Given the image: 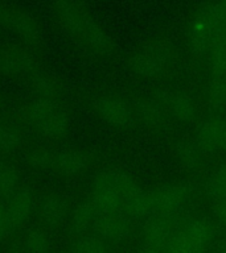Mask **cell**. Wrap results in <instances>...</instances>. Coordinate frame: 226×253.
I'll list each match as a JSON object with an SVG mask.
<instances>
[{
  "instance_id": "e0dca14e",
  "label": "cell",
  "mask_w": 226,
  "mask_h": 253,
  "mask_svg": "<svg viewBox=\"0 0 226 253\" xmlns=\"http://www.w3.org/2000/svg\"><path fill=\"white\" fill-rule=\"evenodd\" d=\"M197 141L209 152H226V120L213 118L206 120L197 130Z\"/></svg>"
},
{
  "instance_id": "484cf974",
  "label": "cell",
  "mask_w": 226,
  "mask_h": 253,
  "mask_svg": "<svg viewBox=\"0 0 226 253\" xmlns=\"http://www.w3.org/2000/svg\"><path fill=\"white\" fill-rule=\"evenodd\" d=\"M206 194L213 202L226 199V165L216 169L206 182Z\"/></svg>"
},
{
  "instance_id": "603a6c76",
  "label": "cell",
  "mask_w": 226,
  "mask_h": 253,
  "mask_svg": "<svg viewBox=\"0 0 226 253\" xmlns=\"http://www.w3.org/2000/svg\"><path fill=\"white\" fill-rule=\"evenodd\" d=\"M21 249L25 252L47 253L53 249V241L47 232H43L41 229H32L23 237Z\"/></svg>"
},
{
  "instance_id": "d6a6232c",
  "label": "cell",
  "mask_w": 226,
  "mask_h": 253,
  "mask_svg": "<svg viewBox=\"0 0 226 253\" xmlns=\"http://www.w3.org/2000/svg\"><path fill=\"white\" fill-rule=\"evenodd\" d=\"M221 1H222V3H224V4H226V0H221Z\"/></svg>"
},
{
  "instance_id": "cb8c5ba5",
  "label": "cell",
  "mask_w": 226,
  "mask_h": 253,
  "mask_svg": "<svg viewBox=\"0 0 226 253\" xmlns=\"http://www.w3.org/2000/svg\"><path fill=\"white\" fill-rule=\"evenodd\" d=\"M24 136L19 128L0 124V153H13L23 146Z\"/></svg>"
},
{
  "instance_id": "d4e9b609",
  "label": "cell",
  "mask_w": 226,
  "mask_h": 253,
  "mask_svg": "<svg viewBox=\"0 0 226 253\" xmlns=\"http://www.w3.org/2000/svg\"><path fill=\"white\" fill-rule=\"evenodd\" d=\"M202 148L198 141H182L177 145L176 156L177 160L185 168H196L202 161Z\"/></svg>"
},
{
  "instance_id": "f1b7e54d",
  "label": "cell",
  "mask_w": 226,
  "mask_h": 253,
  "mask_svg": "<svg viewBox=\"0 0 226 253\" xmlns=\"http://www.w3.org/2000/svg\"><path fill=\"white\" fill-rule=\"evenodd\" d=\"M16 229H17V227L13 224V221L11 220V217L4 209V206L0 205V241L9 239Z\"/></svg>"
},
{
  "instance_id": "8992f818",
  "label": "cell",
  "mask_w": 226,
  "mask_h": 253,
  "mask_svg": "<svg viewBox=\"0 0 226 253\" xmlns=\"http://www.w3.org/2000/svg\"><path fill=\"white\" fill-rule=\"evenodd\" d=\"M214 237L213 223L205 217H194L186 220L174 231L170 240V252L196 253L201 252L212 244Z\"/></svg>"
},
{
  "instance_id": "5bb4252c",
  "label": "cell",
  "mask_w": 226,
  "mask_h": 253,
  "mask_svg": "<svg viewBox=\"0 0 226 253\" xmlns=\"http://www.w3.org/2000/svg\"><path fill=\"white\" fill-rule=\"evenodd\" d=\"M130 217L123 212H103L95 223L97 235L106 240L109 244H118L130 236Z\"/></svg>"
},
{
  "instance_id": "2e32d148",
  "label": "cell",
  "mask_w": 226,
  "mask_h": 253,
  "mask_svg": "<svg viewBox=\"0 0 226 253\" xmlns=\"http://www.w3.org/2000/svg\"><path fill=\"white\" fill-rule=\"evenodd\" d=\"M37 206V198L35 191L31 187H17L12 194L8 195L7 203L4 209L13 221V224L19 228L31 217Z\"/></svg>"
},
{
  "instance_id": "9a60e30c",
  "label": "cell",
  "mask_w": 226,
  "mask_h": 253,
  "mask_svg": "<svg viewBox=\"0 0 226 253\" xmlns=\"http://www.w3.org/2000/svg\"><path fill=\"white\" fill-rule=\"evenodd\" d=\"M94 111L102 122L113 126H127L132 116L130 106L114 95L99 96L94 102Z\"/></svg>"
},
{
  "instance_id": "ffe728a7",
  "label": "cell",
  "mask_w": 226,
  "mask_h": 253,
  "mask_svg": "<svg viewBox=\"0 0 226 253\" xmlns=\"http://www.w3.org/2000/svg\"><path fill=\"white\" fill-rule=\"evenodd\" d=\"M208 104L213 112H221L226 107V70L212 69L208 86Z\"/></svg>"
},
{
  "instance_id": "4316f807",
  "label": "cell",
  "mask_w": 226,
  "mask_h": 253,
  "mask_svg": "<svg viewBox=\"0 0 226 253\" xmlns=\"http://www.w3.org/2000/svg\"><path fill=\"white\" fill-rule=\"evenodd\" d=\"M52 156H53V150L39 146L28 152L25 156V162L31 169L45 173V171H51Z\"/></svg>"
},
{
  "instance_id": "30bf717a",
  "label": "cell",
  "mask_w": 226,
  "mask_h": 253,
  "mask_svg": "<svg viewBox=\"0 0 226 253\" xmlns=\"http://www.w3.org/2000/svg\"><path fill=\"white\" fill-rule=\"evenodd\" d=\"M41 223L48 228H57L66 220L70 212V205L63 194L58 191H49L44 194L36 206Z\"/></svg>"
},
{
  "instance_id": "d6986e66",
  "label": "cell",
  "mask_w": 226,
  "mask_h": 253,
  "mask_svg": "<svg viewBox=\"0 0 226 253\" xmlns=\"http://www.w3.org/2000/svg\"><path fill=\"white\" fill-rule=\"evenodd\" d=\"M163 104H164L167 114L180 123H190L197 114L196 103L188 95L181 94V92L180 94L174 92V94L164 96Z\"/></svg>"
},
{
  "instance_id": "ac0fdd59",
  "label": "cell",
  "mask_w": 226,
  "mask_h": 253,
  "mask_svg": "<svg viewBox=\"0 0 226 253\" xmlns=\"http://www.w3.org/2000/svg\"><path fill=\"white\" fill-rule=\"evenodd\" d=\"M122 212L131 219H150L154 216L152 191H143L140 187L134 190L123 203Z\"/></svg>"
},
{
  "instance_id": "836d02e7",
  "label": "cell",
  "mask_w": 226,
  "mask_h": 253,
  "mask_svg": "<svg viewBox=\"0 0 226 253\" xmlns=\"http://www.w3.org/2000/svg\"><path fill=\"white\" fill-rule=\"evenodd\" d=\"M0 96H1V95H0Z\"/></svg>"
},
{
  "instance_id": "4fadbf2b",
  "label": "cell",
  "mask_w": 226,
  "mask_h": 253,
  "mask_svg": "<svg viewBox=\"0 0 226 253\" xmlns=\"http://www.w3.org/2000/svg\"><path fill=\"white\" fill-rule=\"evenodd\" d=\"M173 232L170 219L162 216L150 217V221L144 227L142 235L143 249L150 251V252L170 251Z\"/></svg>"
},
{
  "instance_id": "5b68a950",
  "label": "cell",
  "mask_w": 226,
  "mask_h": 253,
  "mask_svg": "<svg viewBox=\"0 0 226 253\" xmlns=\"http://www.w3.org/2000/svg\"><path fill=\"white\" fill-rule=\"evenodd\" d=\"M0 24L13 32L24 45L35 50H40L45 43V31L43 24L25 8L4 4L0 15Z\"/></svg>"
},
{
  "instance_id": "4dcf8cb0",
  "label": "cell",
  "mask_w": 226,
  "mask_h": 253,
  "mask_svg": "<svg viewBox=\"0 0 226 253\" xmlns=\"http://www.w3.org/2000/svg\"><path fill=\"white\" fill-rule=\"evenodd\" d=\"M218 251H222V252H226V240H224L221 243V245L218 247Z\"/></svg>"
},
{
  "instance_id": "f546056e",
  "label": "cell",
  "mask_w": 226,
  "mask_h": 253,
  "mask_svg": "<svg viewBox=\"0 0 226 253\" xmlns=\"http://www.w3.org/2000/svg\"><path fill=\"white\" fill-rule=\"evenodd\" d=\"M216 215H217V217L222 223L226 224V199L216 203Z\"/></svg>"
},
{
  "instance_id": "3957f363",
  "label": "cell",
  "mask_w": 226,
  "mask_h": 253,
  "mask_svg": "<svg viewBox=\"0 0 226 253\" xmlns=\"http://www.w3.org/2000/svg\"><path fill=\"white\" fill-rule=\"evenodd\" d=\"M139 186L123 171H103L93 182L90 201L102 212H122L127 197Z\"/></svg>"
},
{
  "instance_id": "ba28073f",
  "label": "cell",
  "mask_w": 226,
  "mask_h": 253,
  "mask_svg": "<svg viewBox=\"0 0 226 253\" xmlns=\"http://www.w3.org/2000/svg\"><path fill=\"white\" fill-rule=\"evenodd\" d=\"M172 59V47L164 41H154L144 45L131 57L130 66L135 74L152 78L162 74Z\"/></svg>"
},
{
  "instance_id": "6da1fadb",
  "label": "cell",
  "mask_w": 226,
  "mask_h": 253,
  "mask_svg": "<svg viewBox=\"0 0 226 253\" xmlns=\"http://www.w3.org/2000/svg\"><path fill=\"white\" fill-rule=\"evenodd\" d=\"M53 20L71 41L98 55L110 54L114 42L95 21L83 0H49Z\"/></svg>"
},
{
  "instance_id": "277c9868",
  "label": "cell",
  "mask_w": 226,
  "mask_h": 253,
  "mask_svg": "<svg viewBox=\"0 0 226 253\" xmlns=\"http://www.w3.org/2000/svg\"><path fill=\"white\" fill-rule=\"evenodd\" d=\"M226 31V4H208L194 15L189 24V45L196 54H204L222 32Z\"/></svg>"
},
{
  "instance_id": "7402d4cb",
  "label": "cell",
  "mask_w": 226,
  "mask_h": 253,
  "mask_svg": "<svg viewBox=\"0 0 226 253\" xmlns=\"http://www.w3.org/2000/svg\"><path fill=\"white\" fill-rule=\"evenodd\" d=\"M69 251L77 253H103L110 251L111 244L98 235L91 236V235H79L77 239L70 241Z\"/></svg>"
},
{
  "instance_id": "52a82bcc",
  "label": "cell",
  "mask_w": 226,
  "mask_h": 253,
  "mask_svg": "<svg viewBox=\"0 0 226 253\" xmlns=\"http://www.w3.org/2000/svg\"><path fill=\"white\" fill-rule=\"evenodd\" d=\"M36 51L24 43L0 46V75L8 78H28L41 67V59Z\"/></svg>"
},
{
  "instance_id": "44dd1931",
  "label": "cell",
  "mask_w": 226,
  "mask_h": 253,
  "mask_svg": "<svg viewBox=\"0 0 226 253\" xmlns=\"http://www.w3.org/2000/svg\"><path fill=\"white\" fill-rule=\"evenodd\" d=\"M102 213V211L91 201L81 203L71 212V225L77 232L82 233L87 229L94 228L95 223Z\"/></svg>"
},
{
  "instance_id": "83f0119b",
  "label": "cell",
  "mask_w": 226,
  "mask_h": 253,
  "mask_svg": "<svg viewBox=\"0 0 226 253\" xmlns=\"http://www.w3.org/2000/svg\"><path fill=\"white\" fill-rule=\"evenodd\" d=\"M20 186V173L13 168L0 162V197H8Z\"/></svg>"
},
{
  "instance_id": "7a4b0ae2",
  "label": "cell",
  "mask_w": 226,
  "mask_h": 253,
  "mask_svg": "<svg viewBox=\"0 0 226 253\" xmlns=\"http://www.w3.org/2000/svg\"><path fill=\"white\" fill-rule=\"evenodd\" d=\"M21 119L40 136L58 141L70 132V118L66 111L59 106V102L37 98L24 104Z\"/></svg>"
},
{
  "instance_id": "8fae6325",
  "label": "cell",
  "mask_w": 226,
  "mask_h": 253,
  "mask_svg": "<svg viewBox=\"0 0 226 253\" xmlns=\"http://www.w3.org/2000/svg\"><path fill=\"white\" fill-rule=\"evenodd\" d=\"M89 168V157L85 152L75 148L53 150L51 173L61 178H77Z\"/></svg>"
},
{
  "instance_id": "7c38bea8",
  "label": "cell",
  "mask_w": 226,
  "mask_h": 253,
  "mask_svg": "<svg viewBox=\"0 0 226 253\" xmlns=\"http://www.w3.org/2000/svg\"><path fill=\"white\" fill-rule=\"evenodd\" d=\"M28 84L39 98L49 99L53 102H62L67 94L66 83L58 75L40 67L28 77Z\"/></svg>"
},
{
  "instance_id": "9c48e42d",
  "label": "cell",
  "mask_w": 226,
  "mask_h": 253,
  "mask_svg": "<svg viewBox=\"0 0 226 253\" xmlns=\"http://www.w3.org/2000/svg\"><path fill=\"white\" fill-rule=\"evenodd\" d=\"M154 216L173 219L189 202V191L181 185H166L152 190Z\"/></svg>"
},
{
  "instance_id": "1f68e13d",
  "label": "cell",
  "mask_w": 226,
  "mask_h": 253,
  "mask_svg": "<svg viewBox=\"0 0 226 253\" xmlns=\"http://www.w3.org/2000/svg\"><path fill=\"white\" fill-rule=\"evenodd\" d=\"M3 7H4V4L1 3V0H0V15H1V11H3Z\"/></svg>"
}]
</instances>
